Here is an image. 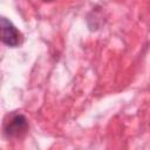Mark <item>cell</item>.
<instances>
[{"label": "cell", "mask_w": 150, "mask_h": 150, "mask_svg": "<svg viewBox=\"0 0 150 150\" xmlns=\"http://www.w3.org/2000/svg\"><path fill=\"white\" fill-rule=\"evenodd\" d=\"M28 129L27 118L21 114H14L5 124V134L7 137H19Z\"/></svg>", "instance_id": "obj_2"}, {"label": "cell", "mask_w": 150, "mask_h": 150, "mask_svg": "<svg viewBox=\"0 0 150 150\" xmlns=\"http://www.w3.org/2000/svg\"><path fill=\"white\" fill-rule=\"evenodd\" d=\"M1 40L8 47H18L22 41L21 33L6 18H1Z\"/></svg>", "instance_id": "obj_1"}]
</instances>
